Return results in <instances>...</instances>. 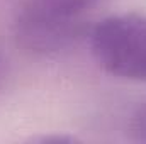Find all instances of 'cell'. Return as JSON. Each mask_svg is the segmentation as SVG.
I'll return each instance as SVG.
<instances>
[{
  "label": "cell",
  "instance_id": "cell-3",
  "mask_svg": "<svg viewBox=\"0 0 146 144\" xmlns=\"http://www.w3.org/2000/svg\"><path fill=\"white\" fill-rule=\"evenodd\" d=\"M129 134L134 141L146 143V104L139 105L134 110L129 122Z\"/></svg>",
  "mask_w": 146,
  "mask_h": 144
},
{
  "label": "cell",
  "instance_id": "cell-4",
  "mask_svg": "<svg viewBox=\"0 0 146 144\" xmlns=\"http://www.w3.org/2000/svg\"><path fill=\"white\" fill-rule=\"evenodd\" d=\"M34 141H39V143H73L76 141V137L73 136H44V137H39V139H34Z\"/></svg>",
  "mask_w": 146,
  "mask_h": 144
},
{
  "label": "cell",
  "instance_id": "cell-1",
  "mask_svg": "<svg viewBox=\"0 0 146 144\" xmlns=\"http://www.w3.org/2000/svg\"><path fill=\"white\" fill-rule=\"evenodd\" d=\"M90 46L104 71L146 81V15L129 12L106 17L94 27Z\"/></svg>",
  "mask_w": 146,
  "mask_h": 144
},
{
  "label": "cell",
  "instance_id": "cell-2",
  "mask_svg": "<svg viewBox=\"0 0 146 144\" xmlns=\"http://www.w3.org/2000/svg\"><path fill=\"white\" fill-rule=\"evenodd\" d=\"M95 0H27L19 15V34L34 49H60L82 29Z\"/></svg>",
  "mask_w": 146,
  "mask_h": 144
}]
</instances>
